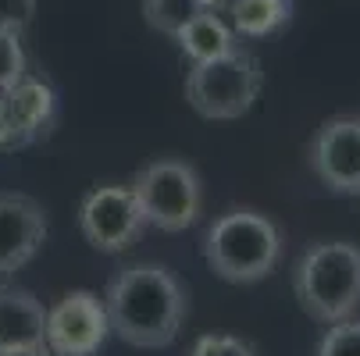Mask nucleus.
Segmentation results:
<instances>
[{
	"label": "nucleus",
	"mask_w": 360,
	"mask_h": 356,
	"mask_svg": "<svg viewBox=\"0 0 360 356\" xmlns=\"http://www.w3.org/2000/svg\"><path fill=\"white\" fill-rule=\"evenodd\" d=\"M0 356H54L46 345H39V349H8V352H0Z\"/></svg>",
	"instance_id": "nucleus-20"
},
{
	"label": "nucleus",
	"mask_w": 360,
	"mask_h": 356,
	"mask_svg": "<svg viewBox=\"0 0 360 356\" xmlns=\"http://www.w3.org/2000/svg\"><path fill=\"white\" fill-rule=\"evenodd\" d=\"M211 11L207 0H143V18L150 29H158L165 36H179L182 25H189L196 15Z\"/></svg>",
	"instance_id": "nucleus-14"
},
{
	"label": "nucleus",
	"mask_w": 360,
	"mask_h": 356,
	"mask_svg": "<svg viewBox=\"0 0 360 356\" xmlns=\"http://www.w3.org/2000/svg\"><path fill=\"white\" fill-rule=\"evenodd\" d=\"M261 89H264L261 61L243 46H232L229 54L211 61H193L186 75L189 107L207 121H236L250 114Z\"/></svg>",
	"instance_id": "nucleus-4"
},
{
	"label": "nucleus",
	"mask_w": 360,
	"mask_h": 356,
	"mask_svg": "<svg viewBox=\"0 0 360 356\" xmlns=\"http://www.w3.org/2000/svg\"><path fill=\"white\" fill-rule=\"evenodd\" d=\"M50 232L46 211L25 192H0V278L22 271L43 249Z\"/></svg>",
	"instance_id": "nucleus-9"
},
{
	"label": "nucleus",
	"mask_w": 360,
	"mask_h": 356,
	"mask_svg": "<svg viewBox=\"0 0 360 356\" xmlns=\"http://www.w3.org/2000/svg\"><path fill=\"white\" fill-rule=\"evenodd\" d=\"M207 4H211V8H218V4H221V0H207Z\"/></svg>",
	"instance_id": "nucleus-21"
},
{
	"label": "nucleus",
	"mask_w": 360,
	"mask_h": 356,
	"mask_svg": "<svg viewBox=\"0 0 360 356\" xmlns=\"http://www.w3.org/2000/svg\"><path fill=\"white\" fill-rule=\"evenodd\" d=\"M0 150H18V139H15V128L8 121V111H4V100H0Z\"/></svg>",
	"instance_id": "nucleus-19"
},
{
	"label": "nucleus",
	"mask_w": 360,
	"mask_h": 356,
	"mask_svg": "<svg viewBox=\"0 0 360 356\" xmlns=\"http://www.w3.org/2000/svg\"><path fill=\"white\" fill-rule=\"evenodd\" d=\"M189 356H261L253 342L236 335H200L189 349Z\"/></svg>",
	"instance_id": "nucleus-17"
},
{
	"label": "nucleus",
	"mask_w": 360,
	"mask_h": 356,
	"mask_svg": "<svg viewBox=\"0 0 360 356\" xmlns=\"http://www.w3.org/2000/svg\"><path fill=\"white\" fill-rule=\"evenodd\" d=\"M36 15V0H0V25L25 32Z\"/></svg>",
	"instance_id": "nucleus-18"
},
{
	"label": "nucleus",
	"mask_w": 360,
	"mask_h": 356,
	"mask_svg": "<svg viewBox=\"0 0 360 356\" xmlns=\"http://www.w3.org/2000/svg\"><path fill=\"white\" fill-rule=\"evenodd\" d=\"M4 100V111H8V121L15 128V139H18V150L46 139L58 125V93L50 89L46 82L39 79H22L18 86H11L8 93H0Z\"/></svg>",
	"instance_id": "nucleus-10"
},
{
	"label": "nucleus",
	"mask_w": 360,
	"mask_h": 356,
	"mask_svg": "<svg viewBox=\"0 0 360 356\" xmlns=\"http://www.w3.org/2000/svg\"><path fill=\"white\" fill-rule=\"evenodd\" d=\"M25 75H29V61H25L22 32L0 25V93H8L11 86H18Z\"/></svg>",
	"instance_id": "nucleus-15"
},
{
	"label": "nucleus",
	"mask_w": 360,
	"mask_h": 356,
	"mask_svg": "<svg viewBox=\"0 0 360 356\" xmlns=\"http://www.w3.org/2000/svg\"><path fill=\"white\" fill-rule=\"evenodd\" d=\"M203 261L221 282H264L282 261V232L261 211L232 207L203 232Z\"/></svg>",
	"instance_id": "nucleus-2"
},
{
	"label": "nucleus",
	"mask_w": 360,
	"mask_h": 356,
	"mask_svg": "<svg viewBox=\"0 0 360 356\" xmlns=\"http://www.w3.org/2000/svg\"><path fill=\"white\" fill-rule=\"evenodd\" d=\"M175 43L182 46V54H186L189 61H211V58L229 54L232 46H239L232 25H225V22L214 15V8L203 11V15H196L189 25H182L179 36H175Z\"/></svg>",
	"instance_id": "nucleus-12"
},
{
	"label": "nucleus",
	"mask_w": 360,
	"mask_h": 356,
	"mask_svg": "<svg viewBox=\"0 0 360 356\" xmlns=\"http://www.w3.org/2000/svg\"><path fill=\"white\" fill-rule=\"evenodd\" d=\"M79 228L100 253H125L143 239L146 218L132 185H96L79 203Z\"/></svg>",
	"instance_id": "nucleus-6"
},
{
	"label": "nucleus",
	"mask_w": 360,
	"mask_h": 356,
	"mask_svg": "<svg viewBox=\"0 0 360 356\" xmlns=\"http://www.w3.org/2000/svg\"><path fill=\"white\" fill-rule=\"evenodd\" d=\"M232 32L246 39H261L289 25L292 0H229Z\"/></svg>",
	"instance_id": "nucleus-13"
},
{
	"label": "nucleus",
	"mask_w": 360,
	"mask_h": 356,
	"mask_svg": "<svg viewBox=\"0 0 360 356\" xmlns=\"http://www.w3.org/2000/svg\"><path fill=\"white\" fill-rule=\"evenodd\" d=\"M111 331L136 349H168L189 314V296L165 264L122 268L104 292Z\"/></svg>",
	"instance_id": "nucleus-1"
},
{
	"label": "nucleus",
	"mask_w": 360,
	"mask_h": 356,
	"mask_svg": "<svg viewBox=\"0 0 360 356\" xmlns=\"http://www.w3.org/2000/svg\"><path fill=\"white\" fill-rule=\"evenodd\" d=\"M314 178L339 196H360V114H335L321 121L307 146Z\"/></svg>",
	"instance_id": "nucleus-8"
},
{
	"label": "nucleus",
	"mask_w": 360,
	"mask_h": 356,
	"mask_svg": "<svg viewBox=\"0 0 360 356\" xmlns=\"http://www.w3.org/2000/svg\"><path fill=\"white\" fill-rule=\"evenodd\" d=\"M111 335L104 299L89 289L65 292L46 307V349L54 356H96Z\"/></svg>",
	"instance_id": "nucleus-7"
},
{
	"label": "nucleus",
	"mask_w": 360,
	"mask_h": 356,
	"mask_svg": "<svg viewBox=\"0 0 360 356\" xmlns=\"http://www.w3.org/2000/svg\"><path fill=\"white\" fill-rule=\"evenodd\" d=\"M292 292L303 314L318 324L346 321L360 310V246L314 242L292 268Z\"/></svg>",
	"instance_id": "nucleus-3"
},
{
	"label": "nucleus",
	"mask_w": 360,
	"mask_h": 356,
	"mask_svg": "<svg viewBox=\"0 0 360 356\" xmlns=\"http://www.w3.org/2000/svg\"><path fill=\"white\" fill-rule=\"evenodd\" d=\"M318 356H360V321L346 317L328 324V331L318 342Z\"/></svg>",
	"instance_id": "nucleus-16"
},
{
	"label": "nucleus",
	"mask_w": 360,
	"mask_h": 356,
	"mask_svg": "<svg viewBox=\"0 0 360 356\" xmlns=\"http://www.w3.org/2000/svg\"><path fill=\"white\" fill-rule=\"evenodd\" d=\"M46 345V307L18 285H0V352Z\"/></svg>",
	"instance_id": "nucleus-11"
},
{
	"label": "nucleus",
	"mask_w": 360,
	"mask_h": 356,
	"mask_svg": "<svg viewBox=\"0 0 360 356\" xmlns=\"http://www.w3.org/2000/svg\"><path fill=\"white\" fill-rule=\"evenodd\" d=\"M132 192L143 207L146 225L158 232H186L200 221L203 211V182L189 161L175 157H158L136 171Z\"/></svg>",
	"instance_id": "nucleus-5"
}]
</instances>
